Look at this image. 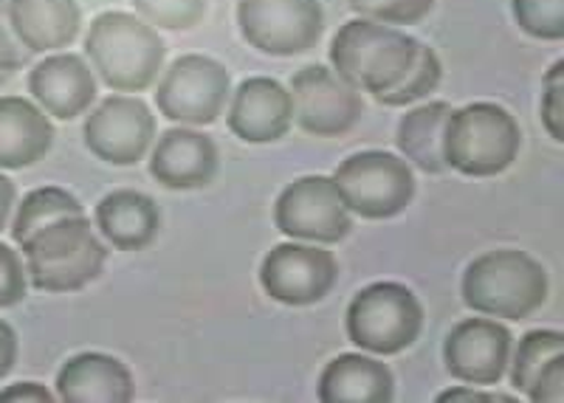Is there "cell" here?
Here are the masks:
<instances>
[{
    "mask_svg": "<svg viewBox=\"0 0 564 403\" xmlns=\"http://www.w3.org/2000/svg\"><path fill=\"white\" fill-rule=\"evenodd\" d=\"M85 54L110 90L141 94L159 79L167 45L139 14L102 12L90 20Z\"/></svg>",
    "mask_w": 564,
    "mask_h": 403,
    "instance_id": "cell-1",
    "label": "cell"
},
{
    "mask_svg": "<svg viewBox=\"0 0 564 403\" xmlns=\"http://www.w3.org/2000/svg\"><path fill=\"white\" fill-rule=\"evenodd\" d=\"M547 271L520 249H494L463 271L460 294L475 314L522 322L547 302Z\"/></svg>",
    "mask_w": 564,
    "mask_h": 403,
    "instance_id": "cell-2",
    "label": "cell"
},
{
    "mask_svg": "<svg viewBox=\"0 0 564 403\" xmlns=\"http://www.w3.org/2000/svg\"><path fill=\"white\" fill-rule=\"evenodd\" d=\"M23 249L29 285L45 294H74L97 280L108 260L105 240L85 215L45 226Z\"/></svg>",
    "mask_w": 564,
    "mask_h": 403,
    "instance_id": "cell-3",
    "label": "cell"
},
{
    "mask_svg": "<svg viewBox=\"0 0 564 403\" xmlns=\"http://www.w3.org/2000/svg\"><path fill=\"white\" fill-rule=\"evenodd\" d=\"M421 43L395 26L376 20H347L330 43V65L345 83L367 94H384L404 79Z\"/></svg>",
    "mask_w": 564,
    "mask_h": 403,
    "instance_id": "cell-4",
    "label": "cell"
},
{
    "mask_svg": "<svg viewBox=\"0 0 564 403\" xmlns=\"http://www.w3.org/2000/svg\"><path fill=\"white\" fill-rule=\"evenodd\" d=\"M520 122L494 102H471L452 110L443 133L446 167L468 178H494L506 173L520 155Z\"/></svg>",
    "mask_w": 564,
    "mask_h": 403,
    "instance_id": "cell-5",
    "label": "cell"
},
{
    "mask_svg": "<svg viewBox=\"0 0 564 403\" xmlns=\"http://www.w3.org/2000/svg\"><path fill=\"white\" fill-rule=\"evenodd\" d=\"M347 339L372 356H395L417 341L423 305L401 282H372L352 296L345 314Z\"/></svg>",
    "mask_w": 564,
    "mask_h": 403,
    "instance_id": "cell-6",
    "label": "cell"
},
{
    "mask_svg": "<svg viewBox=\"0 0 564 403\" xmlns=\"http://www.w3.org/2000/svg\"><path fill=\"white\" fill-rule=\"evenodd\" d=\"M350 215L365 220H390L415 200V173L404 155L365 150L345 159L334 173Z\"/></svg>",
    "mask_w": 564,
    "mask_h": 403,
    "instance_id": "cell-7",
    "label": "cell"
},
{
    "mask_svg": "<svg viewBox=\"0 0 564 403\" xmlns=\"http://www.w3.org/2000/svg\"><path fill=\"white\" fill-rule=\"evenodd\" d=\"M231 97V77L224 63L206 54L175 59L155 88V108L164 119L189 128L218 122Z\"/></svg>",
    "mask_w": 564,
    "mask_h": 403,
    "instance_id": "cell-8",
    "label": "cell"
},
{
    "mask_svg": "<svg viewBox=\"0 0 564 403\" xmlns=\"http://www.w3.org/2000/svg\"><path fill=\"white\" fill-rule=\"evenodd\" d=\"M274 224L291 240L334 246L352 229V215L339 186L327 175H305L291 181L274 204Z\"/></svg>",
    "mask_w": 564,
    "mask_h": 403,
    "instance_id": "cell-9",
    "label": "cell"
},
{
    "mask_svg": "<svg viewBox=\"0 0 564 403\" xmlns=\"http://www.w3.org/2000/svg\"><path fill=\"white\" fill-rule=\"evenodd\" d=\"M238 26L257 52L294 57L319 43L325 12L319 0H238Z\"/></svg>",
    "mask_w": 564,
    "mask_h": 403,
    "instance_id": "cell-10",
    "label": "cell"
},
{
    "mask_svg": "<svg viewBox=\"0 0 564 403\" xmlns=\"http://www.w3.org/2000/svg\"><path fill=\"white\" fill-rule=\"evenodd\" d=\"M291 102H294V122L302 133L316 139H336L347 135L359 124L365 113L361 90L336 74L327 65H305L291 77Z\"/></svg>",
    "mask_w": 564,
    "mask_h": 403,
    "instance_id": "cell-11",
    "label": "cell"
},
{
    "mask_svg": "<svg viewBox=\"0 0 564 403\" xmlns=\"http://www.w3.org/2000/svg\"><path fill=\"white\" fill-rule=\"evenodd\" d=\"M339 282V263L334 251L314 243H280L263 257L260 285L280 305L308 307L325 299Z\"/></svg>",
    "mask_w": 564,
    "mask_h": 403,
    "instance_id": "cell-12",
    "label": "cell"
},
{
    "mask_svg": "<svg viewBox=\"0 0 564 403\" xmlns=\"http://www.w3.org/2000/svg\"><path fill=\"white\" fill-rule=\"evenodd\" d=\"M83 139L85 148L105 164L133 167L153 148L155 116L139 97L113 94L90 110Z\"/></svg>",
    "mask_w": 564,
    "mask_h": 403,
    "instance_id": "cell-13",
    "label": "cell"
},
{
    "mask_svg": "<svg viewBox=\"0 0 564 403\" xmlns=\"http://www.w3.org/2000/svg\"><path fill=\"white\" fill-rule=\"evenodd\" d=\"M513 336L491 316L457 322L443 341V364L452 378L471 386L500 384L511 361Z\"/></svg>",
    "mask_w": 564,
    "mask_h": 403,
    "instance_id": "cell-14",
    "label": "cell"
},
{
    "mask_svg": "<svg viewBox=\"0 0 564 403\" xmlns=\"http://www.w3.org/2000/svg\"><path fill=\"white\" fill-rule=\"evenodd\" d=\"M218 164L220 155L215 141L184 124L164 130L150 153V175L175 193L209 186L218 175Z\"/></svg>",
    "mask_w": 564,
    "mask_h": 403,
    "instance_id": "cell-15",
    "label": "cell"
},
{
    "mask_svg": "<svg viewBox=\"0 0 564 403\" xmlns=\"http://www.w3.org/2000/svg\"><path fill=\"white\" fill-rule=\"evenodd\" d=\"M229 99V130L246 144L280 141L294 124L291 90L271 77L243 79Z\"/></svg>",
    "mask_w": 564,
    "mask_h": 403,
    "instance_id": "cell-16",
    "label": "cell"
},
{
    "mask_svg": "<svg viewBox=\"0 0 564 403\" xmlns=\"http://www.w3.org/2000/svg\"><path fill=\"white\" fill-rule=\"evenodd\" d=\"M29 94L45 113L70 122L97 99V74L77 54H52L29 70Z\"/></svg>",
    "mask_w": 564,
    "mask_h": 403,
    "instance_id": "cell-17",
    "label": "cell"
},
{
    "mask_svg": "<svg viewBox=\"0 0 564 403\" xmlns=\"http://www.w3.org/2000/svg\"><path fill=\"white\" fill-rule=\"evenodd\" d=\"M57 401L65 403H130L135 397L128 364L108 352L70 356L57 372Z\"/></svg>",
    "mask_w": 564,
    "mask_h": 403,
    "instance_id": "cell-18",
    "label": "cell"
},
{
    "mask_svg": "<svg viewBox=\"0 0 564 403\" xmlns=\"http://www.w3.org/2000/svg\"><path fill=\"white\" fill-rule=\"evenodd\" d=\"M97 229L116 251H144L161 231V209L150 195L113 189L97 204Z\"/></svg>",
    "mask_w": 564,
    "mask_h": 403,
    "instance_id": "cell-19",
    "label": "cell"
},
{
    "mask_svg": "<svg viewBox=\"0 0 564 403\" xmlns=\"http://www.w3.org/2000/svg\"><path fill=\"white\" fill-rule=\"evenodd\" d=\"M316 395L322 403H390L395 397V375L372 356L341 352L322 370Z\"/></svg>",
    "mask_w": 564,
    "mask_h": 403,
    "instance_id": "cell-20",
    "label": "cell"
},
{
    "mask_svg": "<svg viewBox=\"0 0 564 403\" xmlns=\"http://www.w3.org/2000/svg\"><path fill=\"white\" fill-rule=\"evenodd\" d=\"M54 124L40 105L0 97V170H23L48 155Z\"/></svg>",
    "mask_w": 564,
    "mask_h": 403,
    "instance_id": "cell-21",
    "label": "cell"
},
{
    "mask_svg": "<svg viewBox=\"0 0 564 403\" xmlns=\"http://www.w3.org/2000/svg\"><path fill=\"white\" fill-rule=\"evenodd\" d=\"M9 18L32 54L59 52L77 40L83 26L77 0H9Z\"/></svg>",
    "mask_w": 564,
    "mask_h": 403,
    "instance_id": "cell-22",
    "label": "cell"
},
{
    "mask_svg": "<svg viewBox=\"0 0 564 403\" xmlns=\"http://www.w3.org/2000/svg\"><path fill=\"white\" fill-rule=\"evenodd\" d=\"M449 102H426L421 108H412L410 113L398 122L395 144L410 164H415L423 173L437 175L446 173V159H443V133L449 122Z\"/></svg>",
    "mask_w": 564,
    "mask_h": 403,
    "instance_id": "cell-23",
    "label": "cell"
},
{
    "mask_svg": "<svg viewBox=\"0 0 564 403\" xmlns=\"http://www.w3.org/2000/svg\"><path fill=\"white\" fill-rule=\"evenodd\" d=\"M79 215H85V206L79 204L77 195H70L63 186H40L18 206V215L12 220V240L18 246H26L45 226L63 218H79Z\"/></svg>",
    "mask_w": 564,
    "mask_h": 403,
    "instance_id": "cell-24",
    "label": "cell"
},
{
    "mask_svg": "<svg viewBox=\"0 0 564 403\" xmlns=\"http://www.w3.org/2000/svg\"><path fill=\"white\" fill-rule=\"evenodd\" d=\"M562 356L564 334H558V330H531V334L522 336L517 350H513V359L508 361V367H511V384L517 386V392L528 397L539 378H542V372L553 361L562 359Z\"/></svg>",
    "mask_w": 564,
    "mask_h": 403,
    "instance_id": "cell-25",
    "label": "cell"
},
{
    "mask_svg": "<svg viewBox=\"0 0 564 403\" xmlns=\"http://www.w3.org/2000/svg\"><path fill=\"white\" fill-rule=\"evenodd\" d=\"M443 79V63L437 57V52L432 45H421L417 59L412 63V68L406 70L404 79L398 85H392L384 94H376V102L387 105V108H406V105H415L421 99H426L430 94H435L437 85Z\"/></svg>",
    "mask_w": 564,
    "mask_h": 403,
    "instance_id": "cell-26",
    "label": "cell"
},
{
    "mask_svg": "<svg viewBox=\"0 0 564 403\" xmlns=\"http://www.w3.org/2000/svg\"><path fill=\"white\" fill-rule=\"evenodd\" d=\"M144 23L170 32H186L195 29L206 18L209 0H130Z\"/></svg>",
    "mask_w": 564,
    "mask_h": 403,
    "instance_id": "cell-27",
    "label": "cell"
},
{
    "mask_svg": "<svg viewBox=\"0 0 564 403\" xmlns=\"http://www.w3.org/2000/svg\"><path fill=\"white\" fill-rule=\"evenodd\" d=\"M517 26L536 40H564V0H511Z\"/></svg>",
    "mask_w": 564,
    "mask_h": 403,
    "instance_id": "cell-28",
    "label": "cell"
},
{
    "mask_svg": "<svg viewBox=\"0 0 564 403\" xmlns=\"http://www.w3.org/2000/svg\"><path fill=\"white\" fill-rule=\"evenodd\" d=\"M350 9L359 18L398 29L415 26L423 18H430L435 0H350Z\"/></svg>",
    "mask_w": 564,
    "mask_h": 403,
    "instance_id": "cell-29",
    "label": "cell"
},
{
    "mask_svg": "<svg viewBox=\"0 0 564 403\" xmlns=\"http://www.w3.org/2000/svg\"><path fill=\"white\" fill-rule=\"evenodd\" d=\"M542 90V124L547 135L562 144L564 141V59H556L545 74Z\"/></svg>",
    "mask_w": 564,
    "mask_h": 403,
    "instance_id": "cell-30",
    "label": "cell"
},
{
    "mask_svg": "<svg viewBox=\"0 0 564 403\" xmlns=\"http://www.w3.org/2000/svg\"><path fill=\"white\" fill-rule=\"evenodd\" d=\"M29 296V274L26 263L20 260L14 249L0 243V311L14 307Z\"/></svg>",
    "mask_w": 564,
    "mask_h": 403,
    "instance_id": "cell-31",
    "label": "cell"
},
{
    "mask_svg": "<svg viewBox=\"0 0 564 403\" xmlns=\"http://www.w3.org/2000/svg\"><path fill=\"white\" fill-rule=\"evenodd\" d=\"M29 63H32V52L14 34L12 18H9V0H0V70L14 74V70L26 68Z\"/></svg>",
    "mask_w": 564,
    "mask_h": 403,
    "instance_id": "cell-32",
    "label": "cell"
},
{
    "mask_svg": "<svg viewBox=\"0 0 564 403\" xmlns=\"http://www.w3.org/2000/svg\"><path fill=\"white\" fill-rule=\"evenodd\" d=\"M528 401L533 403H562L564 401V356L553 361L542 378L536 381V386L531 390Z\"/></svg>",
    "mask_w": 564,
    "mask_h": 403,
    "instance_id": "cell-33",
    "label": "cell"
},
{
    "mask_svg": "<svg viewBox=\"0 0 564 403\" xmlns=\"http://www.w3.org/2000/svg\"><path fill=\"white\" fill-rule=\"evenodd\" d=\"M437 401L441 403H457V401H480V403H513L517 397L513 395H502V392H482L477 390V386L471 384H463V386H455V390H446L437 395Z\"/></svg>",
    "mask_w": 564,
    "mask_h": 403,
    "instance_id": "cell-34",
    "label": "cell"
},
{
    "mask_svg": "<svg viewBox=\"0 0 564 403\" xmlns=\"http://www.w3.org/2000/svg\"><path fill=\"white\" fill-rule=\"evenodd\" d=\"M54 392L45 390L43 384L37 381H20V384L7 386V390H0V401L12 403V401H34V403H48L54 401Z\"/></svg>",
    "mask_w": 564,
    "mask_h": 403,
    "instance_id": "cell-35",
    "label": "cell"
},
{
    "mask_svg": "<svg viewBox=\"0 0 564 403\" xmlns=\"http://www.w3.org/2000/svg\"><path fill=\"white\" fill-rule=\"evenodd\" d=\"M14 361H18V334L7 319H0V381L12 372Z\"/></svg>",
    "mask_w": 564,
    "mask_h": 403,
    "instance_id": "cell-36",
    "label": "cell"
},
{
    "mask_svg": "<svg viewBox=\"0 0 564 403\" xmlns=\"http://www.w3.org/2000/svg\"><path fill=\"white\" fill-rule=\"evenodd\" d=\"M14 200H18V189H14V184L7 178V175L0 173V231L7 229Z\"/></svg>",
    "mask_w": 564,
    "mask_h": 403,
    "instance_id": "cell-37",
    "label": "cell"
},
{
    "mask_svg": "<svg viewBox=\"0 0 564 403\" xmlns=\"http://www.w3.org/2000/svg\"><path fill=\"white\" fill-rule=\"evenodd\" d=\"M9 77H12V74H3V70H0V85H7Z\"/></svg>",
    "mask_w": 564,
    "mask_h": 403,
    "instance_id": "cell-38",
    "label": "cell"
}]
</instances>
